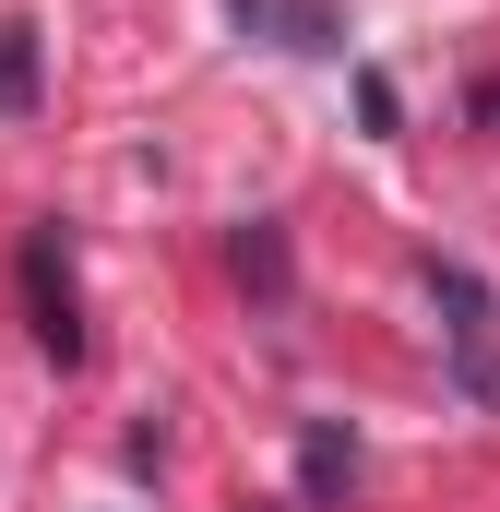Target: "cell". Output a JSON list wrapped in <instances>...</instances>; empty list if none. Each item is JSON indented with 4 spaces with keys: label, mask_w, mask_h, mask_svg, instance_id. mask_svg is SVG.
Returning a JSON list of instances; mask_svg holds the SVG:
<instances>
[{
    "label": "cell",
    "mask_w": 500,
    "mask_h": 512,
    "mask_svg": "<svg viewBox=\"0 0 500 512\" xmlns=\"http://www.w3.org/2000/svg\"><path fill=\"white\" fill-rule=\"evenodd\" d=\"M429 298H441V334H453V382L500 405V298L477 262H429Z\"/></svg>",
    "instance_id": "obj_1"
},
{
    "label": "cell",
    "mask_w": 500,
    "mask_h": 512,
    "mask_svg": "<svg viewBox=\"0 0 500 512\" xmlns=\"http://www.w3.org/2000/svg\"><path fill=\"white\" fill-rule=\"evenodd\" d=\"M346 465H358V441H346V429L322 417V429L298 441V477H310V489H346Z\"/></svg>",
    "instance_id": "obj_4"
},
{
    "label": "cell",
    "mask_w": 500,
    "mask_h": 512,
    "mask_svg": "<svg viewBox=\"0 0 500 512\" xmlns=\"http://www.w3.org/2000/svg\"><path fill=\"white\" fill-rule=\"evenodd\" d=\"M36 108V24H0V120Z\"/></svg>",
    "instance_id": "obj_3"
},
{
    "label": "cell",
    "mask_w": 500,
    "mask_h": 512,
    "mask_svg": "<svg viewBox=\"0 0 500 512\" xmlns=\"http://www.w3.org/2000/svg\"><path fill=\"white\" fill-rule=\"evenodd\" d=\"M24 310H36V346L72 370V358H84V310H72V251H60V227H24Z\"/></svg>",
    "instance_id": "obj_2"
},
{
    "label": "cell",
    "mask_w": 500,
    "mask_h": 512,
    "mask_svg": "<svg viewBox=\"0 0 500 512\" xmlns=\"http://www.w3.org/2000/svg\"><path fill=\"white\" fill-rule=\"evenodd\" d=\"M239 274L262 298H286V239H274V227H239Z\"/></svg>",
    "instance_id": "obj_5"
}]
</instances>
